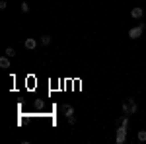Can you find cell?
<instances>
[{
  "label": "cell",
  "mask_w": 146,
  "mask_h": 144,
  "mask_svg": "<svg viewBox=\"0 0 146 144\" xmlns=\"http://www.w3.org/2000/svg\"><path fill=\"white\" fill-rule=\"evenodd\" d=\"M144 27H146V25L142 22L138 23L136 27H131V29H129V37H131V39H138V37L142 35V31H144Z\"/></svg>",
  "instance_id": "obj_1"
},
{
  "label": "cell",
  "mask_w": 146,
  "mask_h": 144,
  "mask_svg": "<svg viewBox=\"0 0 146 144\" xmlns=\"http://www.w3.org/2000/svg\"><path fill=\"white\" fill-rule=\"evenodd\" d=\"M119 125H123V127H129V115H121V119H119Z\"/></svg>",
  "instance_id": "obj_9"
},
{
  "label": "cell",
  "mask_w": 146,
  "mask_h": 144,
  "mask_svg": "<svg viewBox=\"0 0 146 144\" xmlns=\"http://www.w3.org/2000/svg\"><path fill=\"white\" fill-rule=\"evenodd\" d=\"M4 55H8L12 58V56L16 55V51H14V49H12V47H6V51H4Z\"/></svg>",
  "instance_id": "obj_12"
},
{
  "label": "cell",
  "mask_w": 146,
  "mask_h": 144,
  "mask_svg": "<svg viewBox=\"0 0 146 144\" xmlns=\"http://www.w3.org/2000/svg\"><path fill=\"white\" fill-rule=\"evenodd\" d=\"M121 111H123L125 115H131V105H129V101H127V100L123 101V105H121Z\"/></svg>",
  "instance_id": "obj_7"
},
{
  "label": "cell",
  "mask_w": 146,
  "mask_h": 144,
  "mask_svg": "<svg viewBox=\"0 0 146 144\" xmlns=\"http://www.w3.org/2000/svg\"><path fill=\"white\" fill-rule=\"evenodd\" d=\"M68 123H70V125H74V123H76V117H74V115H70V117H68Z\"/></svg>",
  "instance_id": "obj_15"
},
{
  "label": "cell",
  "mask_w": 146,
  "mask_h": 144,
  "mask_svg": "<svg viewBox=\"0 0 146 144\" xmlns=\"http://www.w3.org/2000/svg\"><path fill=\"white\" fill-rule=\"evenodd\" d=\"M144 16V10L140 8V6H135L133 10H131V18H135V20H140Z\"/></svg>",
  "instance_id": "obj_3"
},
{
  "label": "cell",
  "mask_w": 146,
  "mask_h": 144,
  "mask_svg": "<svg viewBox=\"0 0 146 144\" xmlns=\"http://www.w3.org/2000/svg\"><path fill=\"white\" fill-rule=\"evenodd\" d=\"M22 12H23V14L29 12V4H27V2H22Z\"/></svg>",
  "instance_id": "obj_13"
},
{
  "label": "cell",
  "mask_w": 146,
  "mask_h": 144,
  "mask_svg": "<svg viewBox=\"0 0 146 144\" xmlns=\"http://www.w3.org/2000/svg\"><path fill=\"white\" fill-rule=\"evenodd\" d=\"M127 101H129V105H131V115H135L136 111H138V105H136V101L133 100V98H127Z\"/></svg>",
  "instance_id": "obj_5"
},
{
  "label": "cell",
  "mask_w": 146,
  "mask_h": 144,
  "mask_svg": "<svg viewBox=\"0 0 146 144\" xmlns=\"http://www.w3.org/2000/svg\"><path fill=\"white\" fill-rule=\"evenodd\" d=\"M51 39H53L51 35H43V37H41V45H43V47H47V45L51 43Z\"/></svg>",
  "instance_id": "obj_10"
},
{
  "label": "cell",
  "mask_w": 146,
  "mask_h": 144,
  "mask_svg": "<svg viewBox=\"0 0 146 144\" xmlns=\"http://www.w3.org/2000/svg\"><path fill=\"white\" fill-rule=\"evenodd\" d=\"M0 66H2V68H10V56H8V55L0 58Z\"/></svg>",
  "instance_id": "obj_6"
},
{
  "label": "cell",
  "mask_w": 146,
  "mask_h": 144,
  "mask_svg": "<svg viewBox=\"0 0 146 144\" xmlns=\"http://www.w3.org/2000/svg\"><path fill=\"white\" fill-rule=\"evenodd\" d=\"M6 8H8V2L2 0V2H0V10H6Z\"/></svg>",
  "instance_id": "obj_14"
},
{
  "label": "cell",
  "mask_w": 146,
  "mask_h": 144,
  "mask_svg": "<svg viewBox=\"0 0 146 144\" xmlns=\"http://www.w3.org/2000/svg\"><path fill=\"white\" fill-rule=\"evenodd\" d=\"M23 45H25V49H29V51H33L35 47H37V41H35L33 37H27V39L23 41Z\"/></svg>",
  "instance_id": "obj_4"
},
{
  "label": "cell",
  "mask_w": 146,
  "mask_h": 144,
  "mask_svg": "<svg viewBox=\"0 0 146 144\" xmlns=\"http://www.w3.org/2000/svg\"><path fill=\"white\" fill-rule=\"evenodd\" d=\"M115 140H117V144H123L125 140H127V127H119L117 129V136H115Z\"/></svg>",
  "instance_id": "obj_2"
},
{
  "label": "cell",
  "mask_w": 146,
  "mask_h": 144,
  "mask_svg": "<svg viewBox=\"0 0 146 144\" xmlns=\"http://www.w3.org/2000/svg\"><path fill=\"white\" fill-rule=\"evenodd\" d=\"M62 111L66 113V117H70V115H74V111H72V107H70L68 103H64V105H62Z\"/></svg>",
  "instance_id": "obj_8"
},
{
  "label": "cell",
  "mask_w": 146,
  "mask_h": 144,
  "mask_svg": "<svg viewBox=\"0 0 146 144\" xmlns=\"http://www.w3.org/2000/svg\"><path fill=\"white\" fill-rule=\"evenodd\" d=\"M136 138H138V142H146V131H138Z\"/></svg>",
  "instance_id": "obj_11"
}]
</instances>
